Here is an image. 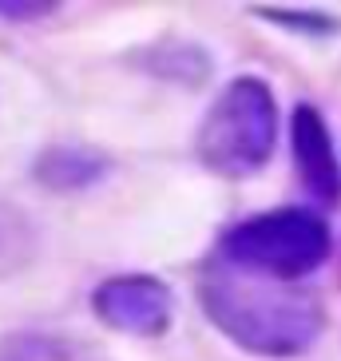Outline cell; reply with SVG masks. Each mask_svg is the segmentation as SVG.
I'll list each match as a JSON object with an SVG mask.
<instances>
[{"label": "cell", "mask_w": 341, "mask_h": 361, "mask_svg": "<svg viewBox=\"0 0 341 361\" xmlns=\"http://www.w3.org/2000/svg\"><path fill=\"white\" fill-rule=\"evenodd\" d=\"M199 306L218 334L254 357H302L326 326L321 302L309 290L242 274L223 262L199 278Z\"/></svg>", "instance_id": "cell-1"}, {"label": "cell", "mask_w": 341, "mask_h": 361, "mask_svg": "<svg viewBox=\"0 0 341 361\" xmlns=\"http://www.w3.org/2000/svg\"><path fill=\"white\" fill-rule=\"evenodd\" d=\"M278 143V104L266 80L238 75L206 107L194 151L218 179H250L270 163Z\"/></svg>", "instance_id": "cell-2"}, {"label": "cell", "mask_w": 341, "mask_h": 361, "mask_svg": "<svg viewBox=\"0 0 341 361\" xmlns=\"http://www.w3.org/2000/svg\"><path fill=\"white\" fill-rule=\"evenodd\" d=\"M333 250L330 223L306 207H282L242 219L218 238V258L230 270L270 282H298L326 266Z\"/></svg>", "instance_id": "cell-3"}, {"label": "cell", "mask_w": 341, "mask_h": 361, "mask_svg": "<svg viewBox=\"0 0 341 361\" xmlns=\"http://www.w3.org/2000/svg\"><path fill=\"white\" fill-rule=\"evenodd\" d=\"M92 310L128 338H163L175 322V294L155 274H111L92 290Z\"/></svg>", "instance_id": "cell-4"}, {"label": "cell", "mask_w": 341, "mask_h": 361, "mask_svg": "<svg viewBox=\"0 0 341 361\" xmlns=\"http://www.w3.org/2000/svg\"><path fill=\"white\" fill-rule=\"evenodd\" d=\"M290 143H294V167H298L306 191L318 202H326V207H337L341 202V167H337V155H333L330 128H326L318 107H309V104L294 107Z\"/></svg>", "instance_id": "cell-5"}, {"label": "cell", "mask_w": 341, "mask_h": 361, "mask_svg": "<svg viewBox=\"0 0 341 361\" xmlns=\"http://www.w3.org/2000/svg\"><path fill=\"white\" fill-rule=\"evenodd\" d=\"M111 175V159L96 147H75V143H60V147H44L32 163V179L52 195H75L92 191Z\"/></svg>", "instance_id": "cell-6"}, {"label": "cell", "mask_w": 341, "mask_h": 361, "mask_svg": "<svg viewBox=\"0 0 341 361\" xmlns=\"http://www.w3.org/2000/svg\"><path fill=\"white\" fill-rule=\"evenodd\" d=\"M0 361H111L96 341L52 329H16L0 338Z\"/></svg>", "instance_id": "cell-7"}, {"label": "cell", "mask_w": 341, "mask_h": 361, "mask_svg": "<svg viewBox=\"0 0 341 361\" xmlns=\"http://www.w3.org/2000/svg\"><path fill=\"white\" fill-rule=\"evenodd\" d=\"M36 226L24 219V211L0 202V282H8L36 258Z\"/></svg>", "instance_id": "cell-8"}, {"label": "cell", "mask_w": 341, "mask_h": 361, "mask_svg": "<svg viewBox=\"0 0 341 361\" xmlns=\"http://www.w3.org/2000/svg\"><path fill=\"white\" fill-rule=\"evenodd\" d=\"M151 75L159 80H175V84H199L206 80V52L182 40H159L151 48V60H143Z\"/></svg>", "instance_id": "cell-9"}, {"label": "cell", "mask_w": 341, "mask_h": 361, "mask_svg": "<svg viewBox=\"0 0 341 361\" xmlns=\"http://www.w3.org/2000/svg\"><path fill=\"white\" fill-rule=\"evenodd\" d=\"M56 12H60V4H12V0H0V20H12V24H36L56 16Z\"/></svg>", "instance_id": "cell-10"}, {"label": "cell", "mask_w": 341, "mask_h": 361, "mask_svg": "<svg viewBox=\"0 0 341 361\" xmlns=\"http://www.w3.org/2000/svg\"><path fill=\"white\" fill-rule=\"evenodd\" d=\"M258 12L270 16V20H278V24H286V28H302V32H330L333 28V20L330 24H309L306 12H290V8H258Z\"/></svg>", "instance_id": "cell-11"}]
</instances>
